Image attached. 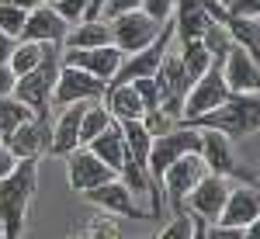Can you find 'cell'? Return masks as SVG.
<instances>
[{
	"mask_svg": "<svg viewBox=\"0 0 260 239\" xmlns=\"http://www.w3.org/2000/svg\"><path fill=\"white\" fill-rule=\"evenodd\" d=\"M139 125L146 128V135H149V139H160V135H167V132L174 128V118H167L160 108H153V111H146V115L139 118Z\"/></svg>",
	"mask_w": 260,
	"mask_h": 239,
	"instance_id": "1f68e13d",
	"label": "cell"
},
{
	"mask_svg": "<svg viewBox=\"0 0 260 239\" xmlns=\"http://www.w3.org/2000/svg\"><path fill=\"white\" fill-rule=\"evenodd\" d=\"M205 239H246L243 229H229V225H205Z\"/></svg>",
	"mask_w": 260,
	"mask_h": 239,
	"instance_id": "f35d334b",
	"label": "cell"
},
{
	"mask_svg": "<svg viewBox=\"0 0 260 239\" xmlns=\"http://www.w3.org/2000/svg\"><path fill=\"white\" fill-rule=\"evenodd\" d=\"M225 194H229V180L215 177V174H205V177L187 191V198H184L180 208H187L191 219H201L205 225H215L222 204H225Z\"/></svg>",
	"mask_w": 260,
	"mask_h": 239,
	"instance_id": "30bf717a",
	"label": "cell"
},
{
	"mask_svg": "<svg viewBox=\"0 0 260 239\" xmlns=\"http://www.w3.org/2000/svg\"><path fill=\"white\" fill-rule=\"evenodd\" d=\"M132 90L139 94V100H142L146 111L156 108V80H132Z\"/></svg>",
	"mask_w": 260,
	"mask_h": 239,
	"instance_id": "74e56055",
	"label": "cell"
},
{
	"mask_svg": "<svg viewBox=\"0 0 260 239\" xmlns=\"http://www.w3.org/2000/svg\"><path fill=\"white\" fill-rule=\"evenodd\" d=\"M83 198L90 201L94 208H101L104 215H121V219H142V215H146L139 208V201H136V194H132L118 177L101 184V187H94V191H87Z\"/></svg>",
	"mask_w": 260,
	"mask_h": 239,
	"instance_id": "2e32d148",
	"label": "cell"
},
{
	"mask_svg": "<svg viewBox=\"0 0 260 239\" xmlns=\"http://www.w3.org/2000/svg\"><path fill=\"white\" fill-rule=\"evenodd\" d=\"M170 42H174V24L167 21L160 28V35L149 42L142 52H132V56L121 59L118 73H115V80L108 87H121V83H132V80H153L156 70H160V62H163V56L170 52Z\"/></svg>",
	"mask_w": 260,
	"mask_h": 239,
	"instance_id": "5b68a950",
	"label": "cell"
},
{
	"mask_svg": "<svg viewBox=\"0 0 260 239\" xmlns=\"http://www.w3.org/2000/svg\"><path fill=\"white\" fill-rule=\"evenodd\" d=\"M170 24H174V39L184 45V42H201V35L208 31L212 18H208V11L201 7V0H177Z\"/></svg>",
	"mask_w": 260,
	"mask_h": 239,
	"instance_id": "44dd1931",
	"label": "cell"
},
{
	"mask_svg": "<svg viewBox=\"0 0 260 239\" xmlns=\"http://www.w3.org/2000/svg\"><path fill=\"white\" fill-rule=\"evenodd\" d=\"M45 142H49V118H31L4 139V149L21 163V159H39V153H45Z\"/></svg>",
	"mask_w": 260,
	"mask_h": 239,
	"instance_id": "ffe728a7",
	"label": "cell"
},
{
	"mask_svg": "<svg viewBox=\"0 0 260 239\" xmlns=\"http://www.w3.org/2000/svg\"><path fill=\"white\" fill-rule=\"evenodd\" d=\"M229 18H246V21H260V0H229L222 7Z\"/></svg>",
	"mask_w": 260,
	"mask_h": 239,
	"instance_id": "d590c367",
	"label": "cell"
},
{
	"mask_svg": "<svg viewBox=\"0 0 260 239\" xmlns=\"http://www.w3.org/2000/svg\"><path fill=\"white\" fill-rule=\"evenodd\" d=\"M45 4H56V0H45Z\"/></svg>",
	"mask_w": 260,
	"mask_h": 239,
	"instance_id": "7dc6e473",
	"label": "cell"
},
{
	"mask_svg": "<svg viewBox=\"0 0 260 239\" xmlns=\"http://www.w3.org/2000/svg\"><path fill=\"white\" fill-rule=\"evenodd\" d=\"M191 225H194V219L180 212L177 219H170L167 225H163V229H160V236H156V239H191Z\"/></svg>",
	"mask_w": 260,
	"mask_h": 239,
	"instance_id": "e575fe53",
	"label": "cell"
},
{
	"mask_svg": "<svg viewBox=\"0 0 260 239\" xmlns=\"http://www.w3.org/2000/svg\"><path fill=\"white\" fill-rule=\"evenodd\" d=\"M0 153H4V142H0Z\"/></svg>",
	"mask_w": 260,
	"mask_h": 239,
	"instance_id": "bcb514c9",
	"label": "cell"
},
{
	"mask_svg": "<svg viewBox=\"0 0 260 239\" xmlns=\"http://www.w3.org/2000/svg\"><path fill=\"white\" fill-rule=\"evenodd\" d=\"M101 104L108 108L111 121H139L142 115H146V108H142L139 94L132 90V83L108 87V90H104V97H101Z\"/></svg>",
	"mask_w": 260,
	"mask_h": 239,
	"instance_id": "603a6c76",
	"label": "cell"
},
{
	"mask_svg": "<svg viewBox=\"0 0 260 239\" xmlns=\"http://www.w3.org/2000/svg\"><path fill=\"white\" fill-rule=\"evenodd\" d=\"M0 4L18 7V11H24V14H28V11H35V7H39V4H45V0H0Z\"/></svg>",
	"mask_w": 260,
	"mask_h": 239,
	"instance_id": "b9f144b4",
	"label": "cell"
},
{
	"mask_svg": "<svg viewBox=\"0 0 260 239\" xmlns=\"http://www.w3.org/2000/svg\"><path fill=\"white\" fill-rule=\"evenodd\" d=\"M83 149H90V153H94V156H98L108 170H115V174H118L121 166L128 163V153H125V139H121L118 121H111V125L101 132L98 139H90Z\"/></svg>",
	"mask_w": 260,
	"mask_h": 239,
	"instance_id": "7402d4cb",
	"label": "cell"
},
{
	"mask_svg": "<svg viewBox=\"0 0 260 239\" xmlns=\"http://www.w3.org/2000/svg\"><path fill=\"white\" fill-rule=\"evenodd\" d=\"M219 73H222V83H225V90H229V94H257V87H260L257 59H253V56H246L240 45H233V49L225 52Z\"/></svg>",
	"mask_w": 260,
	"mask_h": 239,
	"instance_id": "5bb4252c",
	"label": "cell"
},
{
	"mask_svg": "<svg viewBox=\"0 0 260 239\" xmlns=\"http://www.w3.org/2000/svg\"><path fill=\"white\" fill-rule=\"evenodd\" d=\"M118 174L115 170H108L104 163H101L90 149H73L70 156H66V180H70V187L77 191V194H87V191H94L101 184H108V180H115Z\"/></svg>",
	"mask_w": 260,
	"mask_h": 239,
	"instance_id": "8fae6325",
	"label": "cell"
},
{
	"mask_svg": "<svg viewBox=\"0 0 260 239\" xmlns=\"http://www.w3.org/2000/svg\"><path fill=\"white\" fill-rule=\"evenodd\" d=\"M219 4H222V7H225V4H229V0H219Z\"/></svg>",
	"mask_w": 260,
	"mask_h": 239,
	"instance_id": "f6af8a7d",
	"label": "cell"
},
{
	"mask_svg": "<svg viewBox=\"0 0 260 239\" xmlns=\"http://www.w3.org/2000/svg\"><path fill=\"white\" fill-rule=\"evenodd\" d=\"M142 0H101V21H115L121 14H132L139 11Z\"/></svg>",
	"mask_w": 260,
	"mask_h": 239,
	"instance_id": "836d02e7",
	"label": "cell"
},
{
	"mask_svg": "<svg viewBox=\"0 0 260 239\" xmlns=\"http://www.w3.org/2000/svg\"><path fill=\"white\" fill-rule=\"evenodd\" d=\"M177 59H180V66H184V73H187L191 83L198 77H205L208 66H212V56H208V49H205L201 42H184L177 49Z\"/></svg>",
	"mask_w": 260,
	"mask_h": 239,
	"instance_id": "4316f807",
	"label": "cell"
},
{
	"mask_svg": "<svg viewBox=\"0 0 260 239\" xmlns=\"http://www.w3.org/2000/svg\"><path fill=\"white\" fill-rule=\"evenodd\" d=\"M121 128V139H125V153L128 159L136 163V166H146V156H149V135H146V128H142L139 121H118Z\"/></svg>",
	"mask_w": 260,
	"mask_h": 239,
	"instance_id": "484cf974",
	"label": "cell"
},
{
	"mask_svg": "<svg viewBox=\"0 0 260 239\" xmlns=\"http://www.w3.org/2000/svg\"><path fill=\"white\" fill-rule=\"evenodd\" d=\"M225 97H229V90H225V83H222L219 66H208V73L191 83V90H187V97H184V108H180V121L191 125L194 118H201V115L215 111L219 104H225Z\"/></svg>",
	"mask_w": 260,
	"mask_h": 239,
	"instance_id": "52a82bcc",
	"label": "cell"
},
{
	"mask_svg": "<svg viewBox=\"0 0 260 239\" xmlns=\"http://www.w3.org/2000/svg\"><path fill=\"white\" fill-rule=\"evenodd\" d=\"M66 31H70V24L52 11V4H39L35 11H28L18 42H52V45H62Z\"/></svg>",
	"mask_w": 260,
	"mask_h": 239,
	"instance_id": "d6986e66",
	"label": "cell"
},
{
	"mask_svg": "<svg viewBox=\"0 0 260 239\" xmlns=\"http://www.w3.org/2000/svg\"><path fill=\"white\" fill-rule=\"evenodd\" d=\"M14 166H18V159H14L11 153H7V149H4V153H0V180L7 177V174H11Z\"/></svg>",
	"mask_w": 260,
	"mask_h": 239,
	"instance_id": "7bdbcfd3",
	"label": "cell"
},
{
	"mask_svg": "<svg viewBox=\"0 0 260 239\" xmlns=\"http://www.w3.org/2000/svg\"><path fill=\"white\" fill-rule=\"evenodd\" d=\"M260 219V198H257V187H229L225 194V204L219 212V222L215 225H229V229H246Z\"/></svg>",
	"mask_w": 260,
	"mask_h": 239,
	"instance_id": "ac0fdd59",
	"label": "cell"
},
{
	"mask_svg": "<svg viewBox=\"0 0 260 239\" xmlns=\"http://www.w3.org/2000/svg\"><path fill=\"white\" fill-rule=\"evenodd\" d=\"M90 4H94V0H56V4H52V11H56V14L73 28V24H80V21H83V14H87V7H90Z\"/></svg>",
	"mask_w": 260,
	"mask_h": 239,
	"instance_id": "4dcf8cb0",
	"label": "cell"
},
{
	"mask_svg": "<svg viewBox=\"0 0 260 239\" xmlns=\"http://www.w3.org/2000/svg\"><path fill=\"white\" fill-rule=\"evenodd\" d=\"M59 52H62V45H52V42H18L14 52H11V59H7V66H11L14 77H24L39 62H45L49 56H59Z\"/></svg>",
	"mask_w": 260,
	"mask_h": 239,
	"instance_id": "cb8c5ba5",
	"label": "cell"
},
{
	"mask_svg": "<svg viewBox=\"0 0 260 239\" xmlns=\"http://www.w3.org/2000/svg\"><path fill=\"white\" fill-rule=\"evenodd\" d=\"M156 108H160L167 118L180 121V108H184V97H187V90H191V80L184 73V66L177 59V49H170L167 56H163L160 70H156Z\"/></svg>",
	"mask_w": 260,
	"mask_h": 239,
	"instance_id": "8992f818",
	"label": "cell"
},
{
	"mask_svg": "<svg viewBox=\"0 0 260 239\" xmlns=\"http://www.w3.org/2000/svg\"><path fill=\"white\" fill-rule=\"evenodd\" d=\"M87 239H118V225L108 219V215H101V219L90 222V229H87Z\"/></svg>",
	"mask_w": 260,
	"mask_h": 239,
	"instance_id": "8d00e7d4",
	"label": "cell"
},
{
	"mask_svg": "<svg viewBox=\"0 0 260 239\" xmlns=\"http://www.w3.org/2000/svg\"><path fill=\"white\" fill-rule=\"evenodd\" d=\"M205 174H208V170H205V163H201L198 153L180 156L177 163L167 166V174L160 177V184H163V191H167V198H170V204L177 208V215H180V204H184V198H187V191H191Z\"/></svg>",
	"mask_w": 260,
	"mask_h": 239,
	"instance_id": "4fadbf2b",
	"label": "cell"
},
{
	"mask_svg": "<svg viewBox=\"0 0 260 239\" xmlns=\"http://www.w3.org/2000/svg\"><path fill=\"white\" fill-rule=\"evenodd\" d=\"M39 187V166L35 159H21L18 166L0 180V229L4 239H21L24 236V222L28 208Z\"/></svg>",
	"mask_w": 260,
	"mask_h": 239,
	"instance_id": "6da1fadb",
	"label": "cell"
},
{
	"mask_svg": "<svg viewBox=\"0 0 260 239\" xmlns=\"http://www.w3.org/2000/svg\"><path fill=\"white\" fill-rule=\"evenodd\" d=\"M191 239H205V222L194 219V225H191Z\"/></svg>",
	"mask_w": 260,
	"mask_h": 239,
	"instance_id": "ee69618b",
	"label": "cell"
},
{
	"mask_svg": "<svg viewBox=\"0 0 260 239\" xmlns=\"http://www.w3.org/2000/svg\"><path fill=\"white\" fill-rule=\"evenodd\" d=\"M31 118H35V115H31V111H28L21 100L4 97V100H0V142L7 139L14 128H21L24 121H31Z\"/></svg>",
	"mask_w": 260,
	"mask_h": 239,
	"instance_id": "f1b7e54d",
	"label": "cell"
},
{
	"mask_svg": "<svg viewBox=\"0 0 260 239\" xmlns=\"http://www.w3.org/2000/svg\"><path fill=\"white\" fill-rule=\"evenodd\" d=\"M111 45V31H108V21H80L73 24L66 35H62V49H104Z\"/></svg>",
	"mask_w": 260,
	"mask_h": 239,
	"instance_id": "d4e9b609",
	"label": "cell"
},
{
	"mask_svg": "<svg viewBox=\"0 0 260 239\" xmlns=\"http://www.w3.org/2000/svg\"><path fill=\"white\" fill-rule=\"evenodd\" d=\"M24 11L18 7H7V4H0V35H7V39H21V28H24Z\"/></svg>",
	"mask_w": 260,
	"mask_h": 239,
	"instance_id": "f546056e",
	"label": "cell"
},
{
	"mask_svg": "<svg viewBox=\"0 0 260 239\" xmlns=\"http://www.w3.org/2000/svg\"><path fill=\"white\" fill-rule=\"evenodd\" d=\"M174 7H177V0H142V14L149 21H156V24H167V21L174 18Z\"/></svg>",
	"mask_w": 260,
	"mask_h": 239,
	"instance_id": "d6a6232c",
	"label": "cell"
},
{
	"mask_svg": "<svg viewBox=\"0 0 260 239\" xmlns=\"http://www.w3.org/2000/svg\"><path fill=\"white\" fill-rule=\"evenodd\" d=\"M111 125V115H108V108L101 104V100H90L87 108H83V118H80V146H87L90 139H98L101 132Z\"/></svg>",
	"mask_w": 260,
	"mask_h": 239,
	"instance_id": "83f0119b",
	"label": "cell"
},
{
	"mask_svg": "<svg viewBox=\"0 0 260 239\" xmlns=\"http://www.w3.org/2000/svg\"><path fill=\"white\" fill-rule=\"evenodd\" d=\"M191 153H201V132L191 128V125H180V128H170L167 135L149 142V156H146V174L153 184H160V177L167 174L170 163H177L180 156H191Z\"/></svg>",
	"mask_w": 260,
	"mask_h": 239,
	"instance_id": "3957f363",
	"label": "cell"
},
{
	"mask_svg": "<svg viewBox=\"0 0 260 239\" xmlns=\"http://www.w3.org/2000/svg\"><path fill=\"white\" fill-rule=\"evenodd\" d=\"M90 104V100H87ZM87 104H70L62 108V115L56 118V125H49V142H45V153L52 156H70L73 149H80V118Z\"/></svg>",
	"mask_w": 260,
	"mask_h": 239,
	"instance_id": "e0dca14e",
	"label": "cell"
},
{
	"mask_svg": "<svg viewBox=\"0 0 260 239\" xmlns=\"http://www.w3.org/2000/svg\"><path fill=\"white\" fill-rule=\"evenodd\" d=\"M0 239H4V229H0Z\"/></svg>",
	"mask_w": 260,
	"mask_h": 239,
	"instance_id": "c3c4849f",
	"label": "cell"
},
{
	"mask_svg": "<svg viewBox=\"0 0 260 239\" xmlns=\"http://www.w3.org/2000/svg\"><path fill=\"white\" fill-rule=\"evenodd\" d=\"M56 73H59V56H49L45 62H39L31 73L18 77L14 94L11 97L21 100L35 118H49V104H52V87H56Z\"/></svg>",
	"mask_w": 260,
	"mask_h": 239,
	"instance_id": "277c9868",
	"label": "cell"
},
{
	"mask_svg": "<svg viewBox=\"0 0 260 239\" xmlns=\"http://www.w3.org/2000/svg\"><path fill=\"white\" fill-rule=\"evenodd\" d=\"M163 24L149 21L142 11H132V14H121V18L108 21V31H111V45L118 49L121 56H132V52H142L149 42L160 35Z\"/></svg>",
	"mask_w": 260,
	"mask_h": 239,
	"instance_id": "ba28073f",
	"label": "cell"
},
{
	"mask_svg": "<svg viewBox=\"0 0 260 239\" xmlns=\"http://www.w3.org/2000/svg\"><path fill=\"white\" fill-rule=\"evenodd\" d=\"M108 90V83H101L98 77L83 73L77 66H62L56 73V87H52V100L59 108H70V104H87V100H101Z\"/></svg>",
	"mask_w": 260,
	"mask_h": 239,
	"instance_id": "9c48e42d",
	"label": "cell"
},
{
	"mask_svg": "<svg viewBox=\"0 0 260 239\" xmlns=\"http://www.w3.org/2000/svg\"><path fill=\"white\" fill-rule=\"evenodd\" d=\"M14 83H18V77L11 73V66H0V100L14 94Z\"/></svg>",
	"mask_w": 260,
	"mask_h": 239,
	"instance_id": "ab89813d",
	"label": "cell"
},
{
	"mask_svg": "<svg viewBox=\"0 0 260 239\" xmlns=\"http://www.w3.org/2000/svg\"><path fill=\"white\" fill-rule=\"evenodd\" d=\"M121 59H125V56H121L115 45H104V49H83V52H77V49H62V52H59L62 66H77V70H83V73L98 77L101 83H111V80H115Z\"/></svg>",
	"mask_w": 260,
	"mask_h": 239,
	"instance_id": "7c38bea8",
	"label": "cell"
},
{
	"mask_svg": "<svg viewBox=\"0 0 260 239\" xmlns=\"http://www.w3.org/2000/svg\"><path fill=\"white\" fill-rule=\"evenodd\" d=\"M191 128L198 132H219L225 139H246V135H257L260 128V100L257 94H229L225 104H219L215 111L201 115L191 121Z\"/></svg>",
	"mask_w": 260,
	"mask_h": 239,
	"instance_id": "7a4b0ae2",
	"label": "cell"
},
{
	"mask_svg": "<svg viewBox=\"0 0 260 239\" xmlns=\"http://www.w3.org/2000/svg\"><path fill=\"white\" fill-rule=\"evenodd\" d=\"M14 45H18L14 39L0 35V66H7V59H11V52H14Z\"/></svg>",
	"mask_w": 260,
	"mask_h": 239,
	"instance_id": "60d3db41",
	"label": "cell"
},
{
	"mask_svg": "<svg viewBox=\"0 0 260 239\" xmlns=\"http://www.w3.org/2000/svg\"><path fill=\"white\" fill-rule=\"evenodd\" d=\"M201 163H205V170L208 174H215V177H240L243 184L250 180L253 187H257V180L246 177L240 166H236V156H233V149H229V139L225 135H219V132H201Z\"/></svg>",
	"mask_w": 260,
	"mask_h": 239,
	"instance_id": "9a60e30c",
	"label": "cell"
}]
</instances>
